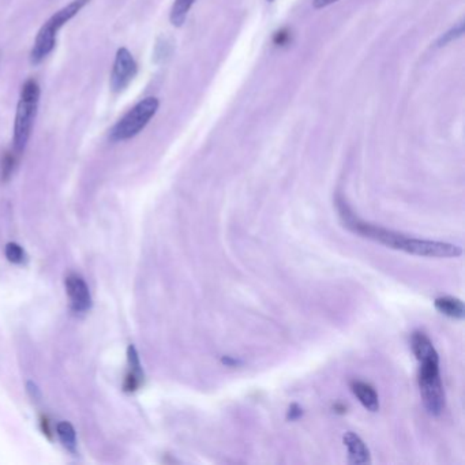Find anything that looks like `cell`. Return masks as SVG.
Returning a JSON list of instances; mask_svg holds the SVG:
<instances>
[{
    "label": "cell",
    "instance_id": "6da1fadb",
    "mask_svg": "<svg viewBox=\"0 0 465 465\" xmlns=\"http://www.w3.org/2000/svg\"><path fill=\"white\" fill-rule=\"evenodd\" d=\"M336 205L340 219L345 228L366 239L384 244L387 249L399 250L412 256L429 258H456L460 257L463 253L459 246L451 243L411 238L408 235L387 229L384 226L366 223L353 213L352 209L347 205V202L341 197H337Z\"/></svg>",
    "mask_w": 465,
    "mask_h": 465
},
{
    "label": "cell",
    "instance_id": "7a4b0ae2",
    "mask_svg": "<svg viewBox=\"0 0 465 465\" xmlns=\"http://www.w3.org/2000/svg\"><path fill=\"white\" fill-rule=\"evenodd\" d=\"M419 367V390L422 401L433 417H439L445 409V389L439 374V356L433 344L423 345L415 351Z\"/></svg>",
    "mask_w": 465,
    "mask_h": 465
},
{
    "label": "cell",
    "instance_id": "3957f363",
    "mask_svg": "<svg viewBox=\"0 0 465 465\" xmlns=\"http://www.w3.org/2000/svg\"><path fill=\"white\" fill-rule=\"evenodd\" d=\"M89 3H90V0H73L70 4H67L62 10H59L58 13H55L49 18L48 21L41 26L40 32L36 37V41H34L32 52H31L32 65H40L48 56L56 46L58 32Z\"/></svg>",
    "mask_w": 465,
    "mask_h": 465
},
{
    "label": "cell",
    "instance_id": "277c9868",
    "mask_svg": "<svg viewBox=\"0 0 465 465\" xmlns=\"http://www.w3.org/2000/svg\"><path fill=\"white\" fill-rule=\"evenodd\" d=\"M40 101V86L36 80H28L21 89V95L16 105V122H14V150L22 153L29 142L33 125L36 120L37 108Z\"/></svg>",
    "mask_w": 465,
    "mask_h": 465
},
{
    "label": "cell",
    "instance_id": "5b68a950",
    "mask_svg": "<svg viewBox=\"0 0 465 465\" xmlns=\"http://www.w3.org/2000/svg\"><path fill=\"white\" fill-rule=\"evenodd\" d=\"M159 107L160 101L156 97H146L141 100L113 126L110 132V140L113 142H122L134 138L147 126Z\"/></svg>",
    "mask_w": 465,
    "mask_h": 465
},
{
    "label": "cell",
    "instance_id": "8992f818",
    "mask_svg": "<svg viewBox=\"0 0 465 465\" xmlns=\"http://www.w3.org/2000/svg\"><path fill=\"white\" fill-rule=\"evenodd\" d=\"M138 73V65L129 49L122 47L117 49L113 73H111V89L115 93L126 90V88L135 78Z\"/></svg>",
    "mask_w": 465,
    "mask_h": 465
},
{
    "label": "cell",
    "instance_id": "52a82bcc",
    "mask_svg": "<svg viewBox=\"0 0 465 465\" xmlns=\"http://www.w3.org/2000/svg\"><path fill=\"white\" fill-rule=\"evenodd\" d=\"M66 291L75 311H88L92 305V296L86 283L78 274H70L66 278Z\"/></svg>",
    "mask_w": 465,
    "mask_h": 465
},
{
    "label": "cell",
    "instance_id": "ba28073f",
    "mask_svg": "<svg viewBox=\"0 0 465 465\" xmlns=\"http://www.w3.org/2000/svg\"><path fill=\"white\" fill-rule=\"evenodd\" d=\"M344 444L348 448V463L352 465L371 464V454L366 444L359 435L347 432L344 435Z\"/></svg>",
    "mask_w": 465,
    "mask_h": 465
},
{
    "label": "cell",
    "instance_id": "9c48e42d",
    "mask_svg": "<svg viewBox=\"0 0 465 465\" xmlns=\"http://www.w3.org/2000/svg\"><path fill=\"white\" fill-rule=\"evenodd\" d=\"M353 395L357 397V400L362 402V405L369 409L370 412H377L380 409V399L375 392V389L367 382L362 381H353L351 384Z\"/></svg>",
    "mask_w": 465,
    "mask_h": 465
},
{
    "label": "cell",
    "instance_id": "30bf717a",
    "mask_svg": "<svg viewBox=\"0 0 465 465\" xmlns=\"http://www.w3.org/2000/svg\"><path fill=\"white\" fill-rule=\"evenodd\" d=\"M435 308L453 320H463L465 317V307L463 301L453 296H441L434 302Z\"/></svg>",
    "mask_w": 465,
    "mask_h": 465
},
{
    "label": "cell",
    "instance_id": "8fae6325",
    "mask_svg": "<svg viewBox=\"0 0 465 465\" xmlns=\"http://www.w3.org/2000/svg\"><path fill=\"white\" fill-rule=\"evenodd\" d=\"M195 0H175L172 10H171V16L169 19L172 22L174 26H182L186 22L187 14L190 11V9L193 7Z\"/></svg>",
    "mask_w": 465,
    "mask_h": 465
},
{
    "label": "cell",
    "instance_id": "7c38bea8",
    "mask_svg": "<svg viewBox=\"0 0 465 465\" xmlns=\"http://www.w3.org/2000/svg\"><path fill=\"white\" fill-rule=\"evenodd\" d=\"M56 432H58L61 441L63 442V445L67 449H75V446H77V434H75L74 427L70 423H67V422L59 423L56 426Z\"/></svg>",
    "mask_w": 465,
    "mask_h": 465
},
{
    "label": "cell",
    "instance_id": "4fadbf2b",
    "mask_svg": "<svg viewBox=\"0 0 465 465\" xmlns=\"http://www.w3.org/2000/svg\"><path fill=\"white\" fill-rule=\"evenodd\" d=\"M14 164H16V156L11 152L4 153V156L1 157V161H0V177L3 180L9 179L10 175L13 174Z\"/></svg>",
    "mask_w": 465,
    "mask_h": 465
},
{
    "label": "cell",
    "instance_id": "5bb4252c",
    "mask_svg": "<svg viewBox=\"0 0 465 465\" xmlns=\"http://www.w3.org/2000/svg\"><path fill=\"white\" fill-rule=\"evenodd\" d=\"M6 257L13 263H22L25 261V251L16 243H9L6 246Z\"/></svg>",
    "mask_w": 465,
    "mask_h": 465
},
{
    "label": "cell",
    "instance_id": "9a60e30c",
    "mask_svg": "<svg viewBox=\"0 0 465 465\" xmlns=\"http://www.w3.org/2000/svg\"><path fill=\"white\" fill-rule=\"evenodd\" d=\"M463 33H464V23H460V25H459L456 29L450 31L448 34H445V36L441 38V41H439V46H445L446 43H449V41H451L453 38H457V37H460Z\"/></svg>",
    "mask_w": 465,
    "mask_h": 465
},
{
    "label": "cell",
    "instance_id": "2e32d148",
    "mask_svg": "<svg viewBox=\"0 0 465 465\" xmlns=\"http://www.w3.org/2000/svg\"><path fill=\"white\" fill-rule=\"evenodd\" d=\"M26 387H28V392H29V395L32 396V399H34V400H38V399H41V393H40V390H38V387H37L36 384H33V382H28Z\"/></svg>",
    "mask_w": 465,
    "mask_h": 465
},
{
    "label": "cell",
    "instance_id": "e0dca14e",
    "mask_svg": "<svg viewBox=\"0 0 465 465\" xmlns=\"http://www.w3.org/2000/svg\"><path fill=\"white\" fill-rule=\"evenodd\" d=\"M338 0H313V6L314 9H323V7H328L333 3H336Z\"/></svg>",
    "mask_w": 465,
    "mask_h": 465
},
{
    "label": "cell",
    "instance_id": "ac0fdd59",
    "mask_svg": "<svg viewBox=\"0 0 465 465\" xmlns=\"http://www.w3.org/2000/svg\"><path fill=\"white\" fill-rule=\"evenodd\" d=\"M302 415V409L296 405V404H293L291 408H289V412H288V417L289 419H296V417H299Z\"/></svg>",
    "mask_w": 465,
    "mask_h": 465
},
{
    "label": "cell",
    "instance_id": "d6986e66",
    "mask_svg": "<svg viewBox=\"0 0 465 465\" xmlns=\"http://www.w3.org/2000/svg\"><path fill=\"white\" fill-rule=\"evenodd\" d=\"M268 1H273V0H268Z\"/></svg>",
    "mask_w": 465,
    "mask_h": 465
}]
</instances>
